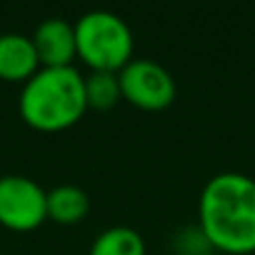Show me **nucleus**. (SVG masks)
I'll return each instance as SVG.
<instances>
[{"mask_svg": "<svg viewBox=\"0 0 255 255\" xmlns=\"http://www.w3.org/2000/svg\"><path fill=\"white\" fill-rule=\"evenodd\" d=\"M198 228L215 253H255V178L243 173L213 175L198 200Z\"/></svg>", "mask_w": 255, "mask_h": 255, "instance_id": "f257e3e1", "label": "nucleus"}, {"mask_svg": "<svg viewBox=\"0 0 255 255\" xmlns=\"http://www.w3.org/2000/svg\"><path fill=\"white\" fill-rule=\"evenodd\" d=\"M18 113L38 133H63L88 113L85 75L70 68H40L20 90Z\"/></svg>", "mask_w": 255, "mask_h": 255, "instance_id": "f03ea898", "label": "nucleus"}, {"mask_svg": "<svg viewBox=\"0 0 255 255\" xmlns=\"http://www.w3.org/2000/svg\"><path fill=\"white\" fill-rule=\"evenodd\" d=\"M75 48L90 73H120L133 60L135 38L120 15L90 10L75 20Z\"/></svg>", "mask_w": 255, "mask_h": 255, "instance_id": "7ed1b4c3", "label": "nucleus"}, {"mask_svg": "<svg viewBox=\"0 0 255 255\" xmlns=\"http://www.w3.org/2000/svg\"><path fill=\"white\" fill-rule=\"evenodd\" d=\"M118 80L123 100L145 113H160L170 108L178 95L175 78L168 73V68L148 58H133L118 73Z\"/></svg>", "mask_w": 255, "mask_h": 255, "instance_id": "20e7f679", "label": "nucleus"}, {"mask_svg": "<svg viewBox=\"0 0 255 255\" xmlns=\"http://www.w3.org/2000/svg\"><path fill=\"white\" fill-rule=\"evenodd\" d=\"M48 220V190L28 175L0 178V225L13 233H33Z\"/></svg>", "mask_w": 255, "mask_h": 255, "instance_id": "39448f33", "label": "nucleus"}, {"mask_svg": "<svg viewBox=\"0 0 255 255\" xmlns=\"http://www.w3.org/2000/svg\"><path fill=\"white\" fill-rule=\"evenodd\" d=\"M40 68H70L78 58L75 48V25L65 18L43 20L30 35Z\"/></svg>", "mask_w": 255, "mask_h": 255, "instance_id": "423d86ee", "label": "nucleus"}, {"mask_svg": "<svg viewBox=\"0 0 255 255\" xmlns=\"http://www.w3.org/2000/svg\"><path fill=\"white\" fill-rule=\"evenodd\" d=\"M38 70H40V60H38L33 38L23 33L0 35V80L25 85Z\"/></svg>", "mask_w": 255, "mask_h": 255, "instance_id": "0eeeda50", "label": "nucleus"}, {"mask_svg": "<svg viewBox=\"0 0 255 255\" xmlns=\"http://www.w3.org/2000/svg\"><path fill=\"white\" fill-rule=\"evenodd\" d=\"M90 213V195L78 185H55L48 190V220L58 225H78Z\"/></svg>", "mask_w": 255, "mask_h": 255, "instance_id": "6e6552de", "label": "nucleus"}, {"mask_svg": "<svg viewBox=\"0 0 255 255\" xmlns=\"http://www.w3.org/2000/svg\"><path fill=\"white\" fill-rule=\"evenodd\" d=\"M88 255H148V248L135 228L113 225L93 240Z\"/></svg>", "mask_w": 255, "mask_h": 255, "instance_id": "1a4fd4ad", "label": "nucleus"}, {"mask_svg": "<svg viewBox=\"0 0 255 255\" xmlns=\"http://www.w3.org/2000/svg\"><path fill=\"white\" fill-rule=\"evenodd\" d=\"M123 100L118 73H90L85 75V103L88 110H113Z\"/></svg>", "mask_w": 255, "mask_h": 255, "instance_id": "9d476101", "label": "nucleus"}, {"mask_svg": "<svg viewBox=\"0 0 255 255\" xmlns=\"http://www.w3.org/2000/svg\"><path fill=\"white\" fill-rule=\"evenodd\" d=\"M173 250L175 255H213L215 253V248L208 243L205 233L198 225L180 228L173 238Z\"/></svg>", "mask_w": 255, "mask_h": 255, "instance_id": "9b49d317", "label": "nucleus"}, {"mask_svg": "<svg viewBox=\"0 0 255 255\" xmlns=\"http://www.w3.org/2000/svg\"><path fill=\"white\" fill-rule=\"evenodd\" d=\"M0 255H8V253H0Z\"/></svg>", "mask_w": 255, "mask_h": 255, "instance_id": "f8f14e48", "label": "nucleus"}]
</instances>
